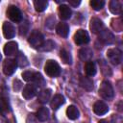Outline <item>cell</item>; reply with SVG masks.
<instances>
[{"instance_id": "1", "label": "cell", "mask_w": 123, "mask_h": 123, "mask_svg": "<svg viewBox=\"0 0 123 123\" xmlns=\"http://www.w3.org/2000/svg\"><path fill=\"white\" fill-rule=\"evenodd\" d=\"M99 95L105 100H111L114 96V90L109 81H103L99 87Z\"/></svg>"}, {"instance_id": "2", "label": "cell", "mask_w": 123, "mask_h": 123, "mask_svg": "<svg viewBox=\"0 0 123 123\" xmlns=\"http://www.w3.org/2000/svg\"><path fill=\"white\" fill-rule=\"evenodd\" d=\"M44 70L45 73L49 76V77H58L61 74V67L58 64L57 62L53 61V60H48L44 65Z\"/></svg>"}, {"instance_id": "3", "label": "cell", "mask_w": 123, "mask_h": 123, "mask_svg": "<svg viewBox=\"0 0 123 123\" xmlns=\"http://www.w3.org/2000/svg\"><path fill=\"white\" fill-rule=\"evenodd\" d=\"M28 41L29 43L34 47V48H39L43 42H44V37H43V35L37 31V30H35L31 33V35L29 36V38H28Z\"/></svg>"}, {"instance_id": "4", "label": "cell", "mask_w": 123, "mask_h": 123, "mask_svg": "<svg viewBox=\"0 0 123 123\" xmlns=\"http://www.w3.org/2000/svg\"><path fill=\"white\" fill-rule=\"evenodd\" d=\"M107 58L111 63L117 65L122 62V52L118 48H111L107 51Z\"/></svg>"}, {"instance_id": "5", "label": "cell", "mask_w": 123, "mask_h": 123, "mask_svg": "<svg viewBox=\"0 0 123 123\" xmlns=\"http://www.w3.org/2000/svg\"><path fill=\"white\" fill-rule=\"evenodd\" d=\"M7 15L13 22H20L22 20L21 11L16 6H10L7 10Z\"/></svg>"}, {"instance_id": "6", "label": "cell", "mask_w": 123, "mask_h": 123, "mask_svg": "<svg viewBox=\"0 0 123 123\" xmlns=\"http://www.w3.org/2000/svg\"><path fill=\"white\" fill-rule=\"evenodd\" d=\"M74 41L78 45H84L86 44L89 41V36L86 31L80 29L78 30L74 35Z\"/></svg>"}, {"instance_id": "7", "label": "cell", "mask_w": 123, "mask_h": 123, "mask_svg": "<svg viewBox=\"0 0 123 123\" xmlns=\"http://www.w3.org/2000/svg\"><path fill=\"white\" fill-rule=\"evenodd\" d=\"M16 67H17V63H16L15 60L6 59L3 62V72L7 76L13 74L14 71L16 70Z\"/></svg>"}, {"instance_id": "8", "label": "cell", "mask_w": 123, "mask_h": 123, "mask_svg": "<svg viewBox=\"0 0 123 123\" xmlns=\"http://www.w3.org/2000/svg\"><path fill=\"white\" fill-rule=\"evenodd\" d=\"M93 111L97 115H104L109 111V107L105 102L97 101L93 105Z\"/></svg>"}, {"instance_id": "9", "label": "cell", "mask_w": 123, "mask_h": 123, "mask_svg": "<svg viewBox=\"0 0 123 123\" xmlns=\"http://www.w3.org/2000/svg\"><path fill=\"white\" fill-rule=\"evenodd\" d=\"M2 30H3V35L6 38H12L15 36V29L13 25L8 21L3 23Z\"/></svg>"}, {"instance_id": "10", "label": "cell", "mask_w": 123, "mask_h": 123, "mask_svg": "<svg viewBox=\"0 0 123 123\" xmlns=\"http://www.w3.org/2000/svg\"><path fill=\"white\" fill-rule=\"evenodd\" d=\"M89 28L91 30L92 33L94 34H99L103 29H104V24L103 22L97 18V17H93L90 20V24H89Z\"/></svg>"}, {"instance_id": "11", "label": "cell", "mask_w": 123, "mask_h": 123, "mask_svg": "<svg viewBox=\"0 0 123 123\" xmlns=\"http://www.w3.org/2000/svg\"><path fill=\"white\" fill-rule=\"evenodd\" d=\"M99 39L101 41H103L104 43H106V44H111V43L113 42L114 37L109 30H104L103 29L99 33Z\"/></svg>"}, {"instance_id": "12", "label": "cell", "mask_w": 123, "mask_h": 123, "mask_svg": "<svg viewBox=\"0 0 123 123\" xmlns=\"http://www.w3.org/2000/svg\"><path fill=\"white\" fill-rule=\"evenodd\" d=\"M17 43L15 41H9L5 44L4 46V53L6 56H12V55H15L16 52H17Z\"/></svg>"}, {"instance_id": "13", "label": "cell", "mask_w": 123, "mask_h": 123, "mask_svg": "<svg viewBox=\"0 0 123 123\" xmlns=\"http://www.w3.org/2000/svg\"><path fill=\"white\" fill-rule=\"evenodd\" d=\"M37 93V89H36V86L35 85H26L25 87L23 88L22 91V95L25 99H31L33 98Z\"/></svg>"}, {"instance_id": "14", "label": "cell", "mask_w": 123, "mask_h": 123, "mask_svg": "<svg viewBox=\"0 0 123 123\" xmlns=\"http://www.w3.org/2000/svg\"><path fill=\"white\" fill-rule=\"evenodd\" d=\"M59 14L62 20H67L71 17L72 12L67 5H61L59 7Z\"/></svg>"}, {"instance_id": "15", "label": "cell", "mask_w": 123, "mask_h": 123, "mask_svg": "<svg viewBox=\"0 0 123 123\" xmlns=\"http://www.w3.org/2000/svg\"><path fill=\"white\" fill-rule=\"evenodd\" d=\"M56 31H57V34L60 37H67V36L69 34V26L65 22H61V23H59L57 25Z\"/></svg>"}, {"instance_id": "16", "label": "cell", "mask_w": 123, "mask_h": 123, "mask_svg": "<svg viewBox=\"0 0 123 123\" xmlns=\"http://www.w3.org/2000/svg\"><path fill=\"white\" fill-rule=\"evenodd\" d=\"M65 102L64 100V97L62 95V94H56L52 100H51V103H50V106L53 110H58L62 105H63Z\"/></svg>"}, {"instance_id": "17", "label": "cell", "mask_w": 123, "mask_h": 123, "mask_svg": "<svg viewBox=\"0 0 123 123\" xmlns=\"http://www.w3.org/2000/svg\"><path fill=\"white\" fill-rule=\"evenodd\" d=\"M110 11L113 14H119L122 11V2L118 0H111L110 2Z\"/></svg>"}, {"instance_id": "18", "label": "cell", "mask_w": 123, "mask_h": 123, "mask_svg": "<svg viewBox=\"0 0 123 123\" xmlns=\"http://www.w3.org/2000/svg\"><path fill=\"white\" fill-rule=\"evenodd\" d=\"M36 116L37 118L39 120V121H46L48 118H49V110L45 107H40L37 111V113H36Z\"/></svg>"}, {"instance_id": "19", "label": "cell", "mask_w": 123, "mask_h": 123, "mask_svg": "<svg viewBox=\"0 0 123 123\" xmlns=\"http://www.w3.org/2000/svg\"><path fill=\"white\" fill-rule=\"evenodd\" d=\"M50 96H51V89H49V88L42 89L41 91H39V93L37 95V100H38V102L45 104L49 101Z\"/></svg>"}, {"instance_id": "20", "label": "cell", "mask_w": 123, "mask_h": 123, "mask_svg": "<svg viewBox=\"0 0 123 123\" xmlns=\"http://www.w3.org/2000/svg\"><path fill=\"white\" fill-rule=\"evenodd\" d=\"M66 115H67V117L69 119L75 120V119H77L79 117L80 112H79V110L77 109V107H75L74 105H71L66 110Z\"/></svg>"}, {"instance_id": "21", "label": "cell", "mask_w": 123, "mask_h": 123, "mask_svg": "<svg viewBox=\"0 0 123 123\" xmlns=\"http://www.w3.org/2000/svg\"><path fill=\"white\" fill-rule=\"evenodd\" d=\"M80 86L87 91H90V90L93 89V82H92L91 79H89L87 77H81Z\"/></svg>"}, {"instance_id": "22", "label": "cell", "mask_w": 123, "mask_h": 123, "mask_svg": "<svg viewBox=\"0 0 123 123\" xmlns=\"http://www.w3.org/2000/svg\"><path fill=\"white\" fill-rule=\"evenodd\" d=\"M85 71L87 76H94L96 74V66L95 63L91 61H88L86 62L85 65Z\"/></svg>"}, {"instance_id": "23", "label": "cell", "mask_w": 123, "mask_h": 123, "mask_svg": "<svg viewBox=\"0 0 123 123\" xmlns=\"http://www.w3.org/2000/svg\"><path fill=\"white\" fill-rule=\"evenodd\" d=\"M79 57L81 60L88 62V61H90V59L92 57V52L88 48H83L79 51Z\"/></svg>"}, {"instance_id": "24", "label": "cell", "mask_w": 123, "mask_h": 123, "mask_svg": "<svg viewBox=\"0 0 123 123\" xmlns=\"http://www.w3.org/2000/svg\"><path fill=\"white\" fill-rule=\"evenodd\" d=\"M15 62H16L17 65L20 66V67H25V66L28 65V63H29V62H28V60H27V58H26V56H25L23 53H21V52H19V53L16 55Z\"/></svg>"}, {"instance_id": "25", "label": "cell", "mask_w": 123, "mask_h": 123, "mask_svg": "<svg viewBox=\"0 0 123 123\" xmlns=\"http://www.w3.org/2000/svg\"><path fill=\"white\" fill-rule=\"evenodd\" d=\"M34 6H35L37 12H41L46 10V8L48 6V2L46 0H36V1H34Z\"/></svg>"}, {"instance_id": "26", "label": "cell", "mask_w": 123, "mask_h": 123, "mask_svg": "<svg viewBox=\"0 0 123 123\" xmlns=\"http://www.w3.org/2000/svg\"><path fill=\"white\" fill-rule=\"evenodd\" d=\"M60 57L62 59V61L66 63V64H71L72 63V58L69 52H67L65 49H62L60 52Z\"/></svg>"}, {"instance_id": "27", "label": "cell", "mask_w": 123, "mask_h": 123, "mask_svg": "<svg viewBox=\"0 0 123 123\" xmlns=\"http://www.w3.org/2000/svg\"><path fill=\"white\" fill-rule=\"evenodd\" d=\"M10 111V106H9V103H8V100L0 94V111L2 113H6Z\"/></svg>"}, {"instance_id": "28", "label": "cell", "mask_w": 123, "mask_h": 123, "mask_svg": "<svg viewBox=\"0 0 123 123\" xmlns=\"http://www.w3.org/2000/svg\"><path fill=\"white\" fill-rule=\"evenodd\" d=\"M37 86H42L44 84H45V81H44V78L42 77V75L38 72H36L35 74V77H34V80L33 82Z\"/></svg>"}, {"instance_id": "29", "label": "cell", "mask_w": 123, "mask_h": 123, "mask_svg": "<svg viewBox=\"0 0 123 123\" xmlns=\"http://www.w3.org/2000/svg\"><path fill=\"white\" fill-rule=\"evenodd\" d=\"M89 4H90V6L92 7L93 10H95V11H100V10L104 7L105 2H104L103 0H91V1L89 2Z\"/></svg>"}, {"instance_id": "30", "label": "cell", "mask_w": 123, "mask_h": 123, "mask_svg": "<svg viewBox=\"0 0 123 123\" xmlns=\"http://www.w3.org/2000/svg\"><path fill=\"white\" fill-rule=\"evenodd\" d=\"M55 47V43L52 40H46L43 42V44L38 48L41 51H51Z\"/></svg>"}, {"instance_id": "31", "label": "cell", "mask_w": 123, "mask_h": 123, "mask_svg": "<svg viewBox=\"0 0 123 123\" xmlns=\"http://www.w3.org/2000/svg\"><path fill=\"white\" fill-rule=\"evenodd\" d=\"M35 74H36V72H34V71H29V70L24 71L22 73L23 80L26 81V82H33L34 77H35Z\"/></svg>"}, {"instance_id": "32", "label": "cell", "mask_w": 123, "mask_h": 123, "mask_svg": "<svg viewBox=\"0 0 123 123\" xmlns=\"http://www.w3.org/2000/svg\"><path fill=\"white\" fill-rule=\"evenodd\" d=\"M113 21L116 22V24H111L112 28L117 31V32H121L122 31V21L121 18H113Z\"/></svg>"}, {"instance_id": "33", "label": "cell", "mask_w": 123, "mask_h": 123, "mask_svg": "<svg viewBox=\"0 0 123 123\" xmlns=\"http://www.w3.org/2000/svg\"><path fill=\"white\" fill-rule=\"evenodd\" d=\"M28 29H29V24H28L26 27H24V23H23V25L20 26V35H21V36H22V35H23V36L26 35Z\"/></svg>"}, {"instance_id": "34", "label": "cell", "mask_w": 123, "mask_h": 123, "mask_svg": "<svg viewBox=\"0 0 123 123\" xmlns=\"http://www.w3.org/2000/svg\"><path fill=\"white\" fill-rule=\"evenodd\" d=\"M69 5H71L72 7H77L78 5H80L81 1L80 0H68Z\"/></svg>"}, {"instance_id": "35", "label": "cell", "mask_w": 123, "mask_h": 123, "mask_svg": "<svg viewBox=\"0 0 123 123\" xmlns=\"http://www.w3.org/2000/svg\"><path fill=\"white\" fill-rule=\"evenodd\" d=\"M98 123H110V122H108L107 120H104V119H103V120H100Z\"/></svg>"}, {"instance_id": "36", "label": "cell", "mask_w": 123, "mask_h": 123, "mask_svg": "<svg viewBox=\"0 0 123 123\" xmlns=\"http://www.w3.org/2000/svg\"><path fill=\"white\" fill-rule=\"evenodd\" d=\"M0 59H1V56H0Z\"/></svg>"}]
</instances>
